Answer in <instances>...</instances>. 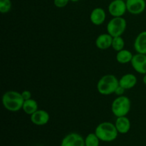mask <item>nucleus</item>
Returning <instances> with one entry per match:
<instances>
[{"mask_svg":"<svg viewBox=\"0 0 146 146\" xmlns=\"http://www.w3.org/2000/svg\"><path fill=\"white\" fill-rule=\"evenodd\" d=\"M24 100L21 94L15 91H7L2 96V104L4 108L11 112H17L23 107Z\"/></svg>","mask_w":146,"mask_h":146,"instance_id":"f257e3e1","label":"nucleus"},{"mask_svg":"<svg viewBox=\"0 0 146 146\" xmlns=\"http://www.w3.org/2000/svg\"><path fill=\"white\" fill-rule=\"evenodd\" d=\"M95 133L100 141L111 142L116 139L119 133L117 131L115 124L111 122H103L96 127Z\"/></svg>","mask_w":146,"mask_h":146,"instance_id":"f03ea898","label":"nucleus"},{"mask_svg":"<svg viewBox=\"0 0 146 146\" xmlns=\"http://www.w3.org/2000/svg\"><path fill=\"white\" fill-rule=\"evenodd\" d=\"M119 86V80L114 75L108 74L100 78L97 84V90L99 94L108 96L115 93Z\"/></svg>","mask_w":146,"mask_h":146,"instance_id":"7ed1b4c3","label":"nucleus"},{"mask_svg":"<svg viewBox=\"0 0 146 146\" xmlns=\"http://www.w3.org/2000/svg\"><path fill=\"white\" fill-rule=\"evenodd\" d=\"M131 103L129 98L125 96L117 97L111 104V111L115 116H126L131 110Z\"/></svg>","mask_w":146,"mask_h":146,"instance_id":"20e7f679","label":"nucleus"},{"mask_svg":"<svg viewBox=\"0 0 146 146\" xmlns=\"http://www.w3.org/2000/svg\"><path fill=\"white\" fill-rule=\"evenodd\" d=\"M126 21L122 17H113L107 25V31L113 37L121 36L126 29Z\"/></svg>","mask_w":146,"mask_h":146,"instance_id":"39448f33","label":"nucleus"},{"mask_svg":"<svg viewBox=\"0 0 146 146\" xmlns=\"http://www.w3.org/2000/svg\"><path fill=\"white\" fill-rule=\"evenodd\" d=\"M126 11V3L124 0H113L108 6V11L113 17H122Z\"/></svg>","mask_w":146,"mask_h":146,"instance_id":"423d86ee","label":"nucleus"},{"mask_svg":"<svg viewBox=\"0 0 146 146\" xmlns=\"http://www.w3.org/2000/svg\"><path fill=\"white\" fill-rule=\"evenodd\" d=\"M61 146H86L85 139L78 133H71L63 138Z\"/></svg>","mask_w":146,"mask_h":146,"instance_id":"0eeeda50","label":"nucleus"},{"mask_svg":"<svg viewBox=\"0 0 146 146\" xmlns=\"http://www.w3.org/2000/svg\"><path fill=\"white\" fill-rule=\"evenodd\" d=\"M131 63L135 71L141 74H146V54L138 53L133 55Z\"/></svg>","mask_w":146,"mask_h":146,"instance_id":"6e6552de","label":"nucleus"},{"mask_svg":"<svg viewBox=\"0 0 146 146\" xmlns=\"http://www.w3.org/2000/svg\"><path fill=\"white\" fill-rule=\"evenodd\" d=\"M127 11L132 14H140L145 9V0H126Z\"/></svg>","mask_w":146,"mask_h":146,"instance_id":"1a4fd4ad","label":"nucleus"},{"mask_svg":"<svg viewBox=\"0 0 146 146\" xmlns=\"http://www.w3.org/2000/svg\"><path fill=\"white\" fill-rule=\"evenodd\" d=\"M49 114L44 110H37L35 113L31 115V121L36 125H44L49 121Z\"/></svg>","mask_w":146,"mask_h":146,"instance_id":"9d476101","label":"nucleus"},{"mask_svg":"<svg viewBox=\"0 0 146 146\" xmlns=\"http://www.w3.org/2000/svg\"><path fill=\"white\" fill-rule=\"evenodd\" d=\"M106 17V14L104 9L101 7H97L91 11L90 19L94 25L99 26L105 21Z\"/></svg>","mask_w":146,"mask_h":146,"instance_id":"9b49d317","label":"nucleus"},{"mask_svg":"<svg viewBox=\"0 0 146 146\" xmlns=\"http://www.w3.org/2000/svg\"><path fill=\"white\" fill-rule=\"evenodd\" d=\"M113 37L109 34H102L97 37L96 40V45L98 48L102 50L107 49L112 46Z\"/></svg>","mask_w":146,"mask_h":146,"instance_id":"f8f14e48","label":"nucleus"},{"mask_svg":"<svg viewBox=\"0 0 146 146\" xmlns=\"http://www.w3.org/2000/svg\"><path fill=\"white\" fill-rule=\"evenodd\" d=\"M115 125L119 133L125 134L131 129V121L126 116L118 117Z\"/></svg>","mask_w":146,"mask_h":146,"instance_id":"ddd939ff","label":"nucleus"},{"mask_svg":"<svg viewBox=\"0 0 146 146\" xmlns=\"http://www.w3.org/2000/svg\"><path fill=\"white\" fill-rule=\"evenodd\" d=\"M137 84V78L132 74H126L123 76L119 80V86L125 90L133 88Z\"/></svg>","mask_w":146,"mask_h":146,"instance_id":"4468645a","label":"nucleus"},{"mask_svg":"<svg viewBox=\"0 0 146 146\" xmlns=\"http://www.w3.org/2000/svg\"><path fill=\"white\" fill-rule=\"evenodd\" d=\"M134 48L139 54H146V31L137 36L134 42Z\"/></svg>","mask_w":146,"mask_h":146,"instance_id":"2eb2a0df","label":"nucleus"},{"mask_svg":"<svg viewBox=\"0 0 146 146\" xmlns=\"http://www.w3.org/2000/svg\"><path fill=\"white\" fill-rule=\"evenodd\" d=\"M22 109L26 114L31 115L38 110V104L35 100L31 98L26 100L23 104Z\"/></svg>","mask_w":146,"mask_h":146,"instance_id":"dca6fc26","label":"nucleus"},{"mask_svg":"<svg viewBox=\"0 0 146 146\" xmlns=\"http://www.w3.org/2000/svg\"><path fill=\"white\" fill-rule=\"evenodd\" d=\"M133 55L130 51L126 49H123L118 51L116 55V60L118 63L122 64H128L131 62Z\"/></svg>","mask_w":146,"mask_h":146,"instance_id":"f3484780","label":"nucleus"},{"mask_svg":"<svg viewBox=\"0 0 146 146\" xmlns=\"http://www.w3.org/2000/svg\"><path fill=\"white\" fill-rule=\"evenodd\" d=\"M100 140L96 133H89L85 139L86 146H99Z\"/></svg>","mask_w":146,"mask_h":146,"instance_id":"a211bd4d","label":"nucleus"},{"mask_svg":"<svg viewBox=\"0 0 146 146\" xmlns=\"http://www.w3.org/2000/svg\"><path fill=\"white\" fill-rule=\"evenodd\" d=\"M124 46H125V41H124L123 38L121 36H116L113 37V42H112V46L114 50H115L116 51H119L121 50H123L124 48Z\"/></svg>","mask_w":146,"mask_h":146,"instance_id":"6ab92c4d","label":"nucleus"},{"mask_svg":"<svg viewBox=\"0 0 146 146\" xmlns=\"http://www.w3.org/2000/svg\"><path fill=\"white\" fill-rule=\"evenodd\" d=\"M11 8V0H0V11L2 14L9 12Z\"/></svg>","mask_w":146,"mask_h":146,"instance_id":"aec40b11","label":"nucleus"},{"mask_svg":"<svg viewBox=\"0 0 146 146\" xmlns=\"http://www.w3.org/2000/svg\"><path fill=\"white\" fill-rule=\"evenodd\" d=\"M70 0H54V5L58 8H63L68 4Z\"/></svg>","mask_w":146,"mask_h":146,"instance_id":"412c9836","label":"nucleus"},{"mask_svg":"<svg viewBox=\"0 0 146 146\" xmlns=\"http://www.w3.org/2000/svg\"><path fill=\"white\" fill-rule=\"evenodd\" d=\"M21 96H22V97H23V98H24V101L31 98V94L29 91L25 90V91H24L22 93H21Z\"/></svg>","mask_w":146,"mask_h":146,"instance_id":"4be33fe9","label":"nucleus"},{"mask_svg":"<svg viewBox=\"0 0 146 146\" xmlns=\"http://www.w3.org/2000/svg\"><path fill=\"white\" fill-rule=\"evenodd\" d=\"M125 88H123V87H121V86H118V88H116V90H115V91L114 94H117V95L119 96H120L123 95V94L125 93Z\"/></svg>","mask_w":146,"mask_h":146,"instance_id":"5701e85b","label":"nucleus"},{"mask_svg":"<svg viewBox=\"0 0 146 146\" xmlns=\"http://www.w3.org/2000/svg\"><path fill=\"white\" fill-rule=\"evenodd\" d=\"M143 83L146 85V74H145V76H144L143 78Z\"/></svg>","mask_w":146,"mask_h":146,"instance_id":"b1692460","label":"nucleus"},{"mask_svg":"<svg viewBox=\"0 0 146 146\" xmlns=\"http://www.w3.org/2000/svg\"><path fill=\"white\" fill-rule=\"evenodd\" d=\"M70 1H73V2H76V1H79V0H70Z\"/></svg>","mask_w":146,"mask_h":146,"instance_id":"393cba45","label":"nucleus"}]
</instances>
